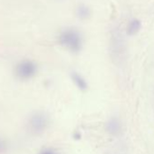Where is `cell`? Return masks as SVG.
I'll list each match as a JSON object with an SVG mask.
<instances>
[{
	"label": "cell",
	"mask_w": 154,
	"mask_h": 154,
	"mask_svg": "<svg viewBox=\"0 0 154 154\" xmlns=\"http://www.w3.org/2000/svg\"><path fill=\"white\" fill-rule=\"evenodd\" d=\"M58 42L66 50L72 53H79L84 45V37L79 30L71 27L60 33Z\"/></svg>",
	"instance_id": "1"
},
{
	"label": "cell",
	"mask_w": 154,
	"mask_h": 154,
	"mask_svg": "<svg viewBox=\"0 0 154 154\" xmlns=\"http://www.w3.org/2000/svg\"><path fill=\"white\" fill-rule=\"evenodd\" d=\"M38 71L37 64L29 59L21 60L15 67V74L21 81L30 80L36 75Z\"/></svg>",
	"instance_id": "2"
},
{
	"label": "cell",
	"mask_w": 154,
	"mask_h": 154,
	"mask_svg": "<svg viewBox=\"0 0 154 154\" xmlns=\"http://www.w3.org/2000/svg\"><path fill=\"white\" fill-rule=\"evenodd\" d=\"M49 117L43 112H36L33 113L28 120V128L30 132L35 135L42 134L49 126Z\"/></svg>",
	"instance_id": "3"
},
{
	"label": "cell",
	"mask_w": 154,
	"mask_h": 154,
	"mask_svg": "<svg viewBox=\"0 0 154 154\" xmlns=\"http://www.w3.org/2000/svg\"><path fill=\"white\" fill-rule=\"evenodd\" d=\"M71 77H72V80L74 83V85L77 86L79 90L81 91H86L88 89V84L87 81L85 79V77L80 74L79 72H72L71 73Z\"/></svg>",
	"instance_id": "4"
},
{
	"label": "cell",
	"mask_w": 154,
	"mask_h": 154,
	"mask_svg": "<svg viewBox=\"0 0 154 154\" xmlns=\"http://www.w3.org/2000/svg\"><path fill=\"white\" fill-rule=\"evenodd\" d=\"M107 131L112 135H118L121 131V123L117 118H112L106 124Z\"/></svg>",
	"instance_id": "5"
},
{
	"label": "cell",
	"mask_w": 154,
	"mask_h": 154,
	"mask_svg": "<svg viewBox=\"0 0 154 154\" xmlns=\"http://www.w3.org/2000/svg\"><path fill=\"white\" fill-rule=\"evenodd\" d=\"M140 27H141L140 21L138 19H132L127 26V34L129 35H134L140 31Z\"/></svg>",
	"instance_id": "6"
},
{
	"label": "cell",
	"mask_w": 154,
	"mask_h": 154,
	"mask_svg": "<svg viewBox=\"0 0 154 154\" xmlns=\"http://www.w3.org/2000/svg\"><path fill=\"white\" fill-rule=\"evenodd\" d=\"M76 13H77L78 17H80L82 19H86L90 16V9L88 7H86L85 5H80L78 8H77Z\"/></svg>",
	"instance_id": "7"
},
{
	"label": "cell",
	"mask_w": 154,
	"mask_h": 154,
	"mask_svg": "<svg viewBox=\"0 0 154 154\" xmlns=\"http://www.w3.org/2000/svg\"><path fill=\"white\" fill-rule=\"evenodd\" d=\"M6 142L3 140H1L0 139V152H2V151H4L5 149H6Z\"/></svg>",
	"instance_id": "8"
},
{
	"label": "cell",
	"mask_w": 154,
	"mask_h": 154,
	"mask_svg": "<svg viewBox=\"0 0 154 154\" xmlns=\"http://www.w3.org/2000/svg\"><path fill=\"white\" fill-rule=\"evenodd\" d=\"M40 154H55L54 150H51V149H45V150H43Z\"/></svg>",
	"instance_id": "9"
}]
</instances>
